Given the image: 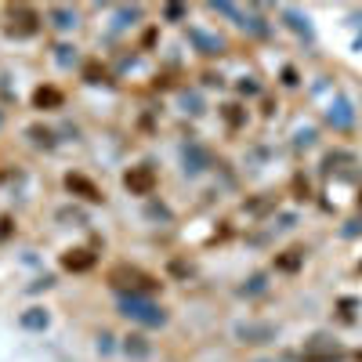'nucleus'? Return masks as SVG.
<instances>
[{
  "label": "nucleus",
  "mask_w": 362,
  "mask_h": 362,
  "mask_svg": "<svg viewBox=\"0 0 362 362\" xmlns=\"http://www.w3.org/2000/svg\"><path fill=\"white\" fill-rule=\"evenodd\" d=\"M109 279H112V286H119V290H127V286H131V290H145V293H153V290L160 286L156 279L141 276V272H134V268H116Z\"/></svg>",
  "instance_id": "f257e3e1"
},
{
  "label": "nucleus",
  "mask_w": 362,
  "mask_h": 362,
  "mask_svg": "<svg viewBox=\"0 0 362 362\" xmlns=\"http://www.w3.org/2000/svg\"><path fill=\"white\" fill-rule=\"evenodd\" d=\"M124 308H127V315H134V319H141V322H148V326H160V322H163V312L153 308V305H145V300H138V297H127Z\"/></svg>",
  "instance_id": "f03ea898"
},
{
  "label": "nucleus",
  "mask_w": 362,
  "mask_h": 362,
  "mask_svg": "<svg viewBox=\"0 0 362 362\" xmlns=\"http://www.w3.org/2000/svg\"><path fill=\"white\" fill-rule=\"evenodd\" d=\"M90 264V257L83 254V250H73V254H66V268H87Z\"/></svg>",
  "instance_id": "20e7f679"
},
{
  "label": "nucleus",
  "mask_w": 362,
  "mask_h": 362,
  "mask_svg": "<svg viewBox=\"0 0 362 362\" xmlns=\"http://www.w3.org/2000/svg\"><path fill=\"white\" fill-rule=\"evenodd\" d=\"M153 185H156V174H153V167H134L131 174H127V189L131 192H153Z\"/></svg>",
  "instance_id": "7ed1b4c3"
},
{
  "label": "nucleus",
  "mask_w": 362,
  "mask_h": 362,
  "mask_svg": "<svg viewBox=\"0 0 362 362\" xmlns=\"http://www.w3.org/2000/svg\"><path fill=\"white\" fill-rule=\"evenodd\" d=\"M44 102H47V105H54V102H58V95H54V90H37V105H44Z\"/></svg>",
  "instance_id": "39448f33"
}]
</instances>
